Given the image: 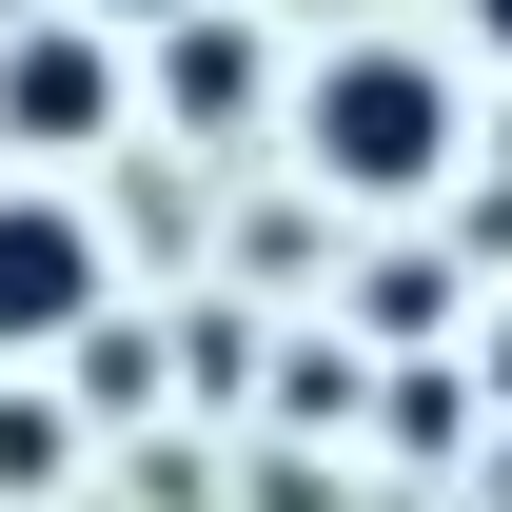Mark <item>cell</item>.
Masks as SVG:
<instances>
[{
  "label": "cell",
  "mask_w": 512,
  "mask_h": 512,
  "mask_svg": "<svg viewBox=\"0 0 512 512\" xmlns=\"http://www.w3.org/2000/svg\"><path fill=\"white\" fill-rule=\"evenodd\" d=\"M473 40H493V60H512V0H473Z\"/></svg>",
  "instance_id": "obj_5"
},
{
  "label": "cell",
  "mask_w": 512,
  "mask_h": 512,
  "mask_svg": "<svg viewBox=\"0 0 512 512\" xmlns=\"http://www.w3.org/2000/svg\"><path fill=\"white\" fill-rule=\"evenodd\" d=\"M119 20H197V0H119Z\"/></svg>",
  "instance_id": "obj_6"
},
{
  "label": "cell",
  "mask_w": 512,
  "mask_h": 512,
  "mask_svg": "<svg viewBox=\"0 0 512 512\" xmlns=\"http://www.w3.org/2000/svg\"><path fill=\"white\" fill-rule=\"evenodd\" d=\"M0 138H20V158H99V138H119V40H99V20H20V40H0Z\"/></svg>",
  "instance_id": "obj_3"
},
{
  "label": "cell",
  "mask_w": 512,
  "mask_h": 512,
  "mask_svg": "<svg viewBox=\"0 0 512 512\" xmlns=\"http://www.w3.org/2000/svg\"><path fill=\"white\" fill-rule=\"evenodd\" d=\"M296 138H316L335 197H434L453 178V79H434V40H335V60L296 79Z\"/></svg>",
  "instance_id": "obj_1"
},
{
  "label": "cell",
  "mask_w": 512,
  "mask_h": 512,
  "mask_svg": "<svg viewBox=\"0 0 512 512\" xmlns=\"http://www.w3.org/2000/svg\"><path fill=\"white\" fill-rule=\"evenodd\" d=\"M256 99H276V40H256V20H178V40H158V119L178 138H237Z\"/></svg>",
  "instance_id": "obj_4"
},
{
  "label": "cell",
  "mask_w": 512,
  "mask_h": 512,
  "mask_svg": "<svg viewBox=\"0 0 512 512\" xmlns=\"http://www.w3.org/2000/svg\"><path fill=\"white\" fill-rule=\"evenodd\" d=\"M99 335V217L60 178H0V355H60Z\"/></svg>",
  "instance_id": "obj_2"
}]
</instances>
